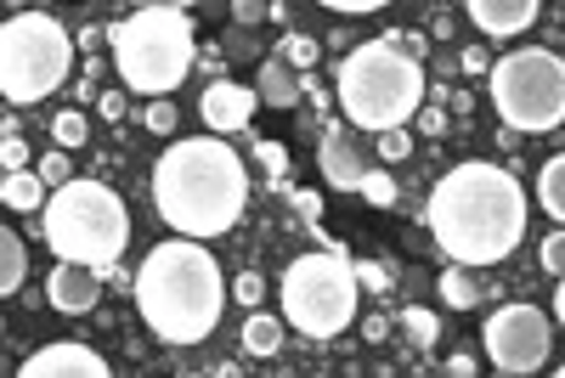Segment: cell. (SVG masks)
Wrapping results in <instances>:
<instances>
[{"mask_svg":"<svg viewBox=\"0 0 565 378\" xmlns=\"http://www.w3.org/2000/svg\"><path fill=\"white\" fill-rule=\"evenodd\" d=\"M424 226H430L436 249L452 266L487 271L509 260L526 244V186L514 181L503 164H452L424 204Z\"/></svg>","mask_w":565,"mask_h":378,"instance_id":"obj_1","label":"cell"},{"mask_svg":"<svg viewBox=\"0 0 565 378\" xmlns=\"http://www.w3.org/2000/svg\"><path fill=\"white\" fill-rule=\"evenodd\" d=\"M249 204V170L221 136H186L170 141L153 164V209L175 238H226L244 220Z\"/></svg>","mask_w":565,"mask_h":378,"instance_id":"obj_2","label":"cell"},{"mask_svg":"<svg viewBox=\"0 0 565 378\" xmlns=\"http://www.w3.org/2000/svg\"><path fill=\"white\" fill-rule=\"evenodd\" d=\"M130 294L159 345H204L221 327L232 282L221 277V260L204 244L170 238V244L148 249V260L136 266Z\"/></svg>","mask_w":565,"mask_h":378,"instance_id":"obj_3","label":"cell"},{"mask_svg":"<svg viewBox=\"0 0 565 378\" xmlns=\"http://www.w3.org/2000/svg\"><path fill=\"white\" fill-rule=\"evenodd\" d=\"M334 102L345 114V125L385 136V130H407V119H418L424 108V63L407 57L402 45L367 40L356 52H345V63L334 68Z\"/></svg>","mask_w":565,"mask_h":378,"instance_id":"obj_4","label":"cell"},{"mask_svg":"<svg viewBox=\"0 0 565 378\" xmlns=\"http://www.w3.org/2000/svg\"><path fill=\"white\" fill-rule=\"evenodd\" d=\"M108 63L119 68L125 90L164 102L181 79L199 68V34L186 7H136L108 23Z\"/></svg>","mask_w":565,"mask_h":378,"instance_id":"obj_5","label":"cell"},{"mask_svg":"<svg viewBox=\"0 0 565 378\" xmlns=\"http://www.w3.org/2000/svg\"><path fill=\"white\" fill-rule=\"evenodd\" d=\"M40 231H45V244H52L57 260L90 266V271H103L114 282L119 255L130 244V209L108 181L74 175L68 186L52 193V204H45V215H40Z\"/></svg>","mask_w":565,"mask_h":378,"instance_id":"obj_6","label":"cell"},{"mask_svg":"<svg viewBox=\"0 0 565 378\" xmlns=\"http://www.w3.org/2000/svg\"><path fill=\"white\" fill-rule=\"evenodd\" d=\"M277 300H282V322L300 327L306 339H340L356 322V300H362L356 260L340 249H311L282 266Z\"/></svg>","mask_w":565,"mask_h":378,"instance_id":"obj_7","label":"cell"},{"mask_svg":"<svg viewBox=\"0 0 565 378\" xmlns=\"http://www.w3.org/2000/svg\"><path fill=\"white\" fill-rule=\"evenodd\" d=\"M74 68V34L52 12H12L0 23V97L12 108H34L63 90Z\"/></svg>","mask_w":565,"mask_h":378,"instance_id":"obj_8","label":"cell"},{"mask_svg":"<svg viewBox=\"0 0 565 378\" xmlns=\"http://www.w3.org/2000/svg\"><path fill=\"white\" fill-rule=\"evenodd\" d=\"M492 108L503 114L509 130L521 136H548L565 125V57L548 45H521L492 63Z\"/></svg>","mask_w":565,"mask_h":378,"instance_id":"obj_9","label":"cell"},{"mask_svg":"<svg viewBox=\"0 0 565 378\" xmlns=\"http://www.w3.org/2000/svg\"><path fill=\"white\" fill-rule=\"evenodd\" d=\"M481 345H487V361H492L498 372L521 378V372L548 367L554 327H548V316H543L537 305H526V300H509V305H498V311L487 316V334H481Z\"/></svg>","mask_w":565,"mask_h":378,"instance_id":"obj_10","label":"cell"},{"mask_svg":"<svg viewBox=\"0 0 565 378\" xmlns=\"http://www.w3.org/2000/svg\"><path fill=\"white\" fill-rule=\"evenodd\" d=\"M255 108H260V90L255 85H238V79H210L204 97H199V114L210 125V136H238L255 125Z\"/></svg>","mask_w":565,"mask_h":378,"instance_id":"obj_11","label":"cell"},{"mask_svg":"<svg viewBox=\"0 0 565 378\" xmlns=\"http://www.w3.org/2000/svg\"><path fill=\"white\" fill-rule=\"evenodd\" d=\"M18 378H114V367L103 361V350L57 339V345L29 350V361L18 367Z\"/></svg>","mask_w":565,"mask_h":378,"instance_id":"obj_12","label":"cell"},{"mask_svg":"<svg viewBox=\"0 0 565 378\" xmlns=\"http://www.w3.org/2000/svg\"><path fill=\"white\" fill-rule=\"evenodd\" d=\"M103 271H90V266H74V260H57L52 277H45V305L63 311V316H90L103 305Z\"/></svg>","mask_w":565,"mask_h":378,"instance_id":"obj_13","label":"cell"},{"mask_svg":"<svg viewBox=\"0 0 565 378\" xmlns=\"http://www.w3.org/2000/svg\"><path fill=\"white\" fill-rule=\"evenodd\" d=\"M317 164H322V181L334 193H362V181L373 164H362V153L351 148L345 125H322V148H317Z\"/></svg>","mask_w":565,"mask_h":378,"instance_id":"obj_14","label":"cell"},{"mask_svg":"<svg viewBox=\"0 0 565 378\" xmlns=\"http://www.w3.org/2000/svg\"><path fill=\"white\" fill-rule=\"evenodd\" d=\"M463 18L476 23L487 40H514V34H526L543 18V7L537 0H469Z\"/></svg>","mask_w":565,"mask_h":378,"instance_id":"obj_15","label":"cell"},{"mask_svg":"<svg viewBox=\"0 0 565 378\" xmlns=\"http://www.w3.org/2000/svg\"><path fill=\"white\" fill-rule=\"evenodd\" d=\"M306 85H311V79H306V74H295V68L282 63L277 52L260 63V79H255V90H260V108H295Z\"/></svg>","mask_w":565,"mask_h":378,"instance_id":"obj_16","label":"cell"},{"mask_svg":"<svg viewBox=\"0 0 565 378\" xmlns=\"http://www.w3.org/2000/svg\"><path fill=\"white\" fill-rule=\"evenodd\" d=\"M0 204L18 209V215H45V204H52V186L40 181V170H23V175H0Z\"/></svg>","mask_w":565,"mask_h":378,"instance_id":"obj_17","label":"cell"},{"mask_svg":"<svg viewBox=\"0 0 565 378\" xmlns=\"http://www.w3.org/2000/svg\"><path fill=\"white\" fill-rule=\"evenodd\" d=\"M487 294H492V289L481 282V271H469V266H447V271H441V300H447V311H476Z\"/></svg>","mask_w":565,"mask_h":378,"instance_id":"obj_18","label":"cell"},{"mask_svg":"<svg viewBox=\"0 0 565 378\" xmlns=\"http://www.w3.org/2000/svg\"><path fill=\"white\" fill-rule=\"evenodd\" d=\"M23 277H29V249H23V238L18 231H0V294H18L23 289Z\"/></svg>","mask_w":565,"mask_h":378,"instance_id":"obj_19","label":"cell"},{"mask_svg":"<svg viewBox=\"0 0 565 378\" xmlns=\"http://www.w3.org/2000/svg\"><path fill=\"white\" fill-rule=\"evenodd\" d=\"M537 204H543V215H554L565 226V153H554L537 170Z\"/></svg>","mask_w":565,"mask_h":378,"instance_id":"obj_20","label":"cell"},{"mask_svg":"<svg viewBox=\"0 0 565 378\" xmlns=\"http://www.w3.org/2000/svg\"><path fill=\"white\" fill-rule=\"evenodd\" d=\"M282 327H289L282 316H260V311H255V316L244 322V350H249V356H277V350H282Z\"/></svg>","mask_w":565,"mask_h":378,"instance_id":"obj_21","label":"cell"},{"mask_svg":"<svg viewBox=\"0 0 565 378\" xmlns=\"http://www.w3.org/2000/svg\"><path fill=\"white\" fill-rule=\"evenodd\" d=\"M402 334H407L418 350H436V339H441V322H436V311L407 305V311H402Z\"/></svg>","mask_w":565,"mask_h":378,"instance_id":"obj_22","label":"cell"},{"mask_svg":"<svg viewBox=\"0 0 565 378\" xmlns=\"http://www.w3.org/2000/svg\"><path fill=\"white\" fill-rule=\"evenodd\" d=\"M85 136H90V119H85L79 108H68V114H57V119H52V141H57V153L85 148Z\"/></svg>","mask_w":565,"mask_h":378,"instance_id":"obj_23","label":"cell"},{"mask_svg":"<svg viewBox=\"0 0 565 378\" xmlns=\"http://www.w3.org/2000/svg\"><path fill=\"white\" fill-rule=\"evenodd\" d=\"M277 57L289 63L295 74H306L317 57H322V40H311V34H282V45H277Z\"/></svg>","mask_w":565,"mask_h":378,"instance_id":"obj_24","label":"cell"},{"mask_svg":"<svg viewBox=\"0 0 565 378\" xmlns=\"http://www.w3.org/2000/svg\"><path fill=\"white\" fill-rule=\"evenodd\" d=\"M356 198H367L373 209H396V181H391V170H367V181H362V193Z\"/></svg>","mask_w":565,"mask_h":378,"instance_id":"obj_25","label":"cell"},{"mask_svg":"<svg viewBox=\"0 0 565 378\" xmlns=\"http://www.w3.org/2000/svg\"><path fill=\"white\" fill-rule=\"evenodd\" d=\"M373 153H380V164L391 170V164H402L413 153V136L407 130H385V136H373Z\"/></svg>","mask_w":565,"mask_h":378,"instance_id":"obj_26","label":"cell"},{"mask_svg":"<svg viewBox=\"0 0 565 378\" xmlns=\"http://www.w3.org/2000/svg\"><path fill=\"white\" fill-rule=\"evenodd\" d=\"M34 170H40V181L52 186V193L74 181V159H68V153H40V164H34Z\"/></svg>","mask_w":565,"mask_h":378,"instance_id":"obj_27","label":"cell"},{"mask_svg":"<svg viewBox=\"0 0 565 378\" xmlns=\"http://www.w3.org/2000/svg\"><path fill=\"white\" fill-rule=\"evenodd\" d=\"M0 170H7V175L29 170V141L23 136H0Z\"/></svg>","mask_w":565,"mask_h":378,"instance_id":"obj_28","label":"cell"},{"mask_svg":"<svg viewBox=\"0 0 565 378\" xmlns=\"http://www.w3.org/2000/svg\"><path fill=\"white\" fill-rule=\"evenodd\" d=\"M356 282L367 294H391V266H380V260H356Z\"/></svg>","mask_w":565,"mask_h":378,"instance_id":"obj_29","label":"cell"},{"mask_svg":"<svg viewBox=\"0 0 565 378\" xmlns=\"http://www.w3.org/2000/svg\"><path fill=\"white\" fill-rule=\"evenodd\" d=\"M543 271L548 277H565V226L543 238Z\"/></svg>","mask_w":565,"mask_h":378,"instance_id":"obj_30","label":"cell"},{"mask_svg":"<svg viewBox=\"0 0 565 378\" xmlns=\"http://www.w3.org/2000/svg\"><path fill=\"white\" fill-rule=\"evenodd\" d=\"M322 7L334 12V18H367V12H380L385 0H322Z\"/></svg>","mask_w":565,"mask_h":378,"instance_id":"obj_31","label":"cell"},{"mask_svg":"<svg viewBox=\"0 0 565 378\" xmlns=\"http://www.w3.org/2000/svg\"><path fill=\"white\" fill-rule=\"evenodd\" d=\"M141 125H148L153 136H170V130H175V108H170V102H153L148 114H141Z\"/></svg>","mask_w":565,"mask_h":378,"instance_id":"obj_32","label":"cell"},{"mask_svg":"<svg viewBox=\"0 0 565 378\" xmlns=\"http://www.w3.org/2000/svg\"><path fill=\"white\" fill-rule=\"evenodd\" d=\"M232 294H238L244 305H260V294H266V282H260V271H244L238 282H232Z\"/></svg>","mask_w":565,"mask_h":378,"instance_id":"obj_33","label":"cell"},{"mask_svg":"<svg viewBox=\"0 0 565 378\" xmlns=\"http://www.w3.org/2000/svg\"><path fill=\"white\" fill-rule=\"evenodd\" d=\"M232 18H238V23H266L271 7H266V0H232Z\"/></svg>","mask_w":565,"mask_h":378,"instance_id":"obj_34","label":"cell"},{"mask_svg":"<svg viewBox=\"0 0 565 378\" xmlns=\"http://www.w3.org/2000/svg\"><path fill=\"white\" fill-rule=\"evenodd\" d=\"M458 68L463 74H492V57L481 52V45H469V52H458Z\"/></svg>","mask_w":565,"mask_h":378,"instance_id":"obj_35","label":"cell"},{"mask_svg":"<svg viewBox=\"0 0 565 378\" xmlns=\"http://www.w3.org/2000/svg\"><path fill=\"white\" fill-rule=\"evenodd\" d=\"M418 125H424V136H447V125H452V119H447L441 108H418Z\"/></svg>","mask_w":565,"mask_h":378,"instance_id":"obj_36","label":"cell"},{"mask_svg":"<svg viewBox=\"0 0 565 378\" xmlns=\"http://www.w3.org/2000/svg\"><path fill=\"white\" fill-rule=\"evenodd\" d=\"M255 153H260V164H266L271 175H282V164H289V153H282V148H277V141H260V148H255Z\"/></svg>","mask_w":565,"mask_h":378,"instance_id":"obj_37","label":"cell"},{"mask_svg":"<svg viewBox=\"0 0 565 378\" xmlns=\"http://www.w3.org/2000/svg\"><path fill=\"white\" fill-rule=\"evenodd\" d=\"M97 45H108V29L103 23H85L79 29V52H97Z\"/></svg>","mask_w":565,"mask_h":378,"instance_id":"obj_38","label":"cell"},{"mask_svg":"<svg viewBox=\"0 0 565 378\" xmlns=\"http://www.w3.org/2000/svg\"><path fill=\"white\" fill-rule=\"evenodd\" d=\"M97 108H103V119H114V125H119V119H125V108H130V102H125V97H119V90H103V102H97Z\"/></svg>","mask_w":565,"mask_h":378,"instance_id":"obj_39","label":"cell"},{"mask_svg":"<svg viewBox=\"0 0 565 378\" xmlns=\"http://www.w3.org/2000/svg\"><path fill=\"white\" fill-rule=\"evenodd\" d=\"M199 68H210V79H226V74H221L226 63H221V52H215V45H210V52H199Z\"/></svg>","mask_w":565,"mask_h":378,"instance_id":"obj_40","label":"cell"},{"mask_svg":"<svg viewBox=\"0 0 565 378\" xmlns=\"http://www.w3.org/2000/svg\"><path fill=\"white\" fill-rule=\"evenodd\" d=\"M367 339L385 345V339H391V322H385V316H367Z\"/></svg>","mask_w":565,"mask_h":378,"instance_id":"obj_41","label":"cell"},{"mask_svg":"<svg viewBox=\"0 0 565 378\" xmlns=\"http://www.w3.org/2000/svg\"><path fill=\"white\" fill-rule=\"evenodd\" d=\"M447 372H452V378H476V361H469V356H452Z\"/></svg>","mask_w":565,"mask_h":378,"instance_id":"obj_42","label":"cell"},{"mask_svg":"<svg viewBox=\"0 0 565 378\" xmlns=\"http://www.w3.org/2000/svg\"><path fill=\"white\" fill-rule=\"evenodd\" d=\"M554 316L565 322V277H559V289H554Z\"/></svg>","mask_w":565,"mask_h":378,"instance_id":"obj_43","label":"cell"},{"mask_svg":"<svg viewBox=\"0 0 565 378\" xmlns=\"http://www.w3.org/2000/svg\"><path fill=\"white\" fill-rule=\"evenodd\" d=\"M554 378H565V367H554Z\"/></svg>","mask_w":565,"mask_h":378,"instance_id":"obj_44","label":"cell"}]
</instances>
